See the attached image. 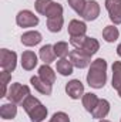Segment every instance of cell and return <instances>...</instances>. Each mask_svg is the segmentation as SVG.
Here are the masks:
<instances>
[{
  "mask_svg": "<svg viewBox=\"0 0 121 122\" xmlns=\"http://www.w3.org/2000/svg\"><path fill=\"white\" fill-rule=\"evenodd\" d=\"M107 81V61L97 58L90 64L87 74V82L93 88H103Z\"/></svg>",
  "mask_w": 121,
  "mask_h": 122,
  "instance_id": "6da1fadb",
  "label": "cell"
},
{
  "mask_svg": "<svg viewBox=\"0 0 121 122\" xmlns=\"http://www.w3.org/2000/svg\"><path fill=\"white\" fill-rule=\"evenodd\" d=\"M30 95V88L27 85H23L20 82H14L9 87L7 90V99L13 104H23L24 99Z\"/></svg>",
  "mask_w": 121,
  "mask_h": 122,
  "instance_id": "7a4b0ae2",
  "label": "cell"
},
{
  "mask_svg": "<svg viewBox=\"0 0 121 122\" xmlns=\"http://www.w3.org/2000/svg\"><path fill=\"white\" fill-rule=\"evenodd\" d=\"M16 62H17V54L14 51L1 48L0 50V67L3 71H14L16 68Z\"/></svg>",
  "mask_w": 121,
  "mask_h": 122,
  "instance_id": "3957f363",
  "label": "cell"
},
{
  "mask_svg": "<svg viewBox=\"0 0 121 122\" xmlns=\"http://www.w3.org/2000/svg\"><path fill=\"white\" fill-rule=\"evenodd\" d=\"M16 23L20 27H34L38 24V17L34 16L30 10H22L16 16Z\"/></svg>",
  "mask_w": 121,
  "mask_h": 122,
  "instance_id": "277c9868",
  "label": "cell"
},
{
  "mask_svg": "<svg viewBox=\"0 0 121 122\" xmlns=\"http://www.w3.org/2000/svg\"><path fill=\"white\" fill-rule=\"evenodd\" d=\"M70 61L77 68H86L91 64V57L87 56L86 53H83L81 50L76 48V50L70 51Z\"/></svg>",
  "mask_w": 121,
  "mask_h": 122,
  "instance_id": "5b68a950",
  "label": "cell"
},
{
  "mask_svg": "<svg viewBox=\"0 0 121 122\" xmlns=\"http://www.w3.org/2000/svg\"><path fill=\"white\" fill-rule=\"evenodd\" d=\"M105 9L114 24H121V0H105Z\"/></svg>",
  "mask_w": 121,
  "mask_h": 122,
  "instance_id": "8992f818",
  "label": "cell"
},
{
  "mask_svg": "<svg viewBox=\"0 0 121 122\" xmlns=\"http://www.w3.org/2000/svg\"><path fill=\"white\" fill-rule=\"evenodd\" d=\"M66 92L70 98L73 99H80L84 95V85L81 84V81L78 80H71L70 82H67L66 85Z\"/></svg>",
  "mask_w": 121,
  "mask_h": 122,
  "instance_id": "52a82bcc",
  "label": "cell"
},
{
  "mask_svg": "<svg viewBox=\"0 0 121 122\" xmlns=\"http://www.w3.org/2000/svg\"><path fill=\"white\" fill-rule=\"evenodd\" d=\"M84 17V20L87 21H93L95 20L98 16H100V6L95 0H88L86 3V7H84V11L81 14Z\"/></svg>",
  "mask_w": 121,
  "mask_h": 122,
  "instance_id": "ba28073f",
  "label": "cell"
},
{
  "mask_svg": "<svg viewBox=\"0 0 121 122\" xmlns=\"http://www.w3.org/2000/svg\"><path fill=\"white\" fill-rule=\"evenodd\" d=\"M108 112H110V102L107 99H98L95 108L91 111V115L97 119H103L108 115Z\"/></svg>",
  "mask_w": 121,
  "mask_h": 122,
  "instance_id": "9c48e42d",
  "label": "cell"
},
{
  "mask_svg": "<svg viewBox=\"0 0 121 122\" xmlns=\"http://www.w3.org/2000/svg\"><path fill=\"white\" fill-rule=\"evenodd\" d=\"M30 82H31V85L34 87V90H36V91H38L40 94H43V95H51V91H53L51 84L44 82L38 75H37V77H31Z\"/></svg>",
  "mask_w": 121,
  "mask_h": 122,
  "instance_id": "30bf717a",
  "label": "cell"
},
{
  "mask_svg": "<svg viewBox=\"0 0 121 122\" xmlns=\"http://www.w3.org/2000/svg\"><path fill=\"white\" fill-rule=\"evenodd\" d=\"M87 31L86 23L80 21V20H71L68 23V34L71 37H78V36H84Z\"/></svg>",
  "mask_w": 121,
  "mask_h": 122,
  "instance_id": "8fae6325",
  "label": "cell"
},
{
  "mask_svg": "<svg viewBox=\"0 0 121 122\" xmlns=\"http://www.w3.org/2000/svg\"><path fill=\"white\" fill-rule=\"evenodd\" d=\"M37 65V56L33 51H24L22 54V67L26 71H31Z\"/></svg>",
  "mask_w": 121,
  "mask_h": 122,
  "instance_id": "7c38bea8",
  "label": "cell"
},
{
  "mask_svg": "<svg viewBox=\"0 0 121 122\" xmlns=\"http://www.w3.org/2000/svg\"><path fill=\"white\" fill-rule=\"evenodd\" d=\"M100 48V43L95 40V38H91V37H86L84 43H83V47L80 48L83 53H86L87 56H94Z\"/></svg>",
  "mask_w": 121,
  "mask_h": 122,
  "instance_id": "4fadbf2b",
  "label": "cell"
},
{
  "mask_svg": "<svg viewBox=\"0 0 121 122\" xmlns=\"http://www.w3.org/2000/svg\"><path fill=\"white\" fill-rule=\"evenodd\" d=\"M40 41H41V34L38 31H27L22 36V43L27 47L37 46Z\"/></svg>",
  "mask_w": 121,
  "mask_h": 122,
  "instance_id": "5bb4252c",
  "label": "cell"
},
{
  "mask_svg": "<svg viewBox=\"0 0 121 122\" xmlns=\"http://www.w3.org/2000/svg\"><path fill=\"white\" fill-rule=\"evenodd\" d=\"M38 77L47 84H53L56 81V74H54V71L51 70V67L49 64H44L38 68Z\"/></svg>",
  "mask_w": 121,
  "mask_h": 122,
  "instance_id": "9a60e30c",
  "label": "cell"
},
{
  "mask_svg": "<svg viewBox=\"0 0 121 122\" xmlns=\"http://www.w3.org/2000/svg\"><path fill=\"white\" fill-rule=\"evenodd\" d=\"M29 117H30L31 122H41L44 121V118L47 117V108L43 105V104H38L34 109H31L29 112Z\"/></svg>",
  "mask_w": 121,
  "mask_h": 122,
  "instance_id": "2e32d148",
  "label": "cell"
},
{
  "mask_svg": "<svg viewBox=\"0 0 121 122\" xmlns=\"http://www.w3.org/2000/svg\"><path fill=\"white\" fill-rule=\"evenodd\" d=\"M41 61H44V64H50L53 62L56 58V53H54V47L50 46V44H46L40 48V53H38Z\"/></svg>",
  "mask_w": 121,
  "mask_h": 122,
  "instance_id": "e0dca14e",
  "label": "cell"
},
{
  "mask_svg": "<svg viewBox=\"0 0 121 122\" xmlns=\"http://www.w3.org/2000/svg\"><path fill=\"white\" fill-rule=\"evenodd\" d=\"M17 114V107L16 104L10 102V104H3L0 108V117L3 119H13Z\"/></svg>",
  "mask_w": 121,
  "mask_h": 122,
  "instance_id": "ac0fdd59",
  "label": "cell"
},
{
  "mask_svg": "<svg viewBox=\"0 0 121 122\" xmlns=\"http://www.w3.org/2000/svg\"><path fill=\"white\" fill-rule=\"evenodd\" d=\"M73 64L71 61L67 58H61L57 61V72H60L61 75H70L73 74Z\"/></svg>",
  "mask_w": 121,
  "mask_h": 122,
  "instance_id": "d6986e66",
  "label": "cell"
},
{
  "mask_svg": "<svg viewBox=\"0 0 121 122\" xmlns=\"http://www.w3.org/2000/svg\"><path fill=\"white\" fill-rule=\"evenodd\" d=\"M113 88H121V61H116L113 64Z\"/></svg>",
  "mask_w": 121,
  "mask_h": 122,
  "instance_id": "ffe728a7",
  "label": "cell"
},
{
  "mask_svg": "<svg viewBox=\"0 0 121 122\" xmlns=\"http://www.w3.org/2000/svg\"><path fill=\"white\" fill-rule=\"evenodd\" d=\"M97 102H98V98H97L95 94L88 92V94H84V95H83V107H84L88 112H91V111L95 108Z\"/></svg>",
  "mask_w": 121,
  "mask_h": 122,
  "instance_id": "44dd1931",
  "label": "cell"
},
{
  "mask_svg": "<svg viewBox=\"0 0 121 122\" xmlns=\"http://www.w3.org/2000/svg\"><path fill=\"white\" fill-rule=\"evenodd\" d=\"M63 16H59V17H50L47 19V29L51 31V33H59L63 27Z\"/></svg>",
  "mask_w": 121,
  "mask_h": 122,
  "instance_id": "7402d4cb",
  "label": "cell"
},
{
  "mask_svg": "<svg viewBox=\"0 0 121 122\" xmlns=\"http://www.w3.org/2000/svg\"><path fill=\"white\" fill-rule=\"evenodd\" d=\"M118 36H120L118 29H117V27H114V26H107V27L103 30V37H104V40H105V41H108V43L116 41V40L118 38Z\"/></svg>",
  "mask_w": 121,
  "mask_h": 122,
  "instance_id": "603a6c76",
  "label": "cell"
},
{
  "mask_svg": "<svg viewBox=\"0 0 121 122\" xmlns=\"http://www.w3.org/2000/svg\"><path fill=\"white\" fill-rule=\"evenodd\" d=\"M59 16H63V6L60 3H51V6L49 7L47 13H46V17L50 19V17H59Z\"/></svg>",
  "mask_w": 121,
  "mask_h": 122,
  "instance_id": "cb8c5ba5",
  "label": "cell"
},
{
  "mask_svg": "<svg viewBox=\"0 0 121 122\" xmlns=\"http://www.w3.org/2000/svg\"><path fill=\"white\" fill-rule=\"evenodd\" d=\"M11 80V74L9 71H1L0 72V84H1V95L0 97H6L7 94V84Z\"/></svg>",
  "mask_w": 121,
  "mask_h": 122,
  "instance_id": "d4e9b609",
  "label": "cell"
},
{
  "mask_svg": "<svg viewBox=\"0 0 121 122\" xmlns=\"http://www.w3.org/2000/svg\"><path fill=\"white\" fill-rule=\"evenodd\" d=\"M53 47H54V53H56L57 57L66 58V56L68 54V44L64 43V41H59V43H56Z\"/></svg>",
  "mask_w": 121,
  "mask_h": 122,
  "instance_id": "484cf974",
  "label": "cell"
},
{
  "mask_svg": "<svg viewBox=\"0 0 121 122\" xmlns=\"http://www.w3.org/2000/svg\"><path fill=\"white\" fill-rule=\"evenodd\" d=\"M38 104H41V102H40V101H38L36 97H33V95H29V97L24 99V102H23V108H24V111L29 114L31 109H34V108H36Z\"/></svg>",
  "mask_w": 121,
  "mask_h": 122,
  "instance_id": "4316f807",
  "label": "cell"
},
{
  "mask_svg": "<svg viewBox=\"0 0 121 122\" xmlns=\"http://www.w3.org/2000/svg\"><path fill=\"white\" fill-rule=\"evenodd\" d=\"M68 1V6L76 11V13H78L80 16L83 14V11H84V7H86V0H67Z\"/></svg>",
  "mask_w": 121,
  "mask_h": 122,
  "instance_id": "83f0119b",
  "label": "cell"
},
{
  "mask_svg": "<svg viewBox=\"0 0 121 122\" xmlns=\"http://www.w3.org/2000/svg\"><path fill=\"white\" fill-rule=\"evenodd\" d=\"M51 3H53L51 0H37L36 1V10H37V13L46 16V13H47L49 7L51 6Z\"/></svg>",
  "mask_w": 121,
  "mask_h": 122,
  "instance_id": "f1b7e54d",
  "label": "cell"
},
{
  "mask_svg": "<svg viewBox=\"0 0 121 122\" xmlns=\"http://www.w3.org/2000/svg\"><path fill=\"white\" fill-rule=\"evenodd\" d=\"M49 122H70V118H68V115L64 114V112H56V114L53 115V118Z\"/></svg>",
  "mask_w": 121,
  "mask_h": 122,
  "instance_id": "f546056e",
  "label": "cell"
},
{
  "mask_svg": "<svg viewBox=\"0 0 121 122\" xmlns=\"http://www.w3.org/2000/svg\"><path fill=\"white\" fill-rule=\"evenodd\" d=\"M84 40H86V36H78V37H71V38H70V43H71L73 47H76V48L80 50V48L83 47Z\"/></svg>",
  "mask_w": 121,
  "mask_h": 122,
  "instance_id": "4dcf8cb0",
  "label": "cell"
},
{
  "mask_svg": "<svg viewBox=\"0 0 121 122\" xmlns=\"http://www.w3.org/2000/svg\"><path fill=\"white\" fill-rule=\"evenodd\" d=\"M117 54L121 57V44H118V47H117Z\"/></svg>",
  "mask_w": 121,
  "mask_h": 122,
  "instance_id": "1f68e13d",
  "label": "cell"
},
{
  "mask_svg": "<svg viewBox=\"0 0 121 122\" xmlns=\"http://www.w3.org/2000/svg\"><path fill=\"white\" fill-rule=\"evenodd\" d=\"M100 122H110V121H107V119H101Z\"/></svg>",
  "mask_w": 121,
  "mask_h": 122,
  "instance_id": "d6a6232c",
  "label": "cell"
},
{
  "mask_svg": "<svg viewBox=\"0 0 121 122\" xmlns=\"http://www.w3.org/2000/svg\"><path fill=\"white\" fill-rule=\"evenodd\" d=\"M117 91H118V95L121 97V88H120V90H117Z\"/></svg>",
  "mask_w": 121,
  "mask_h": 122,
  "instance_id": "836d02e7",
  "label": "cell"
}]
</instances>
